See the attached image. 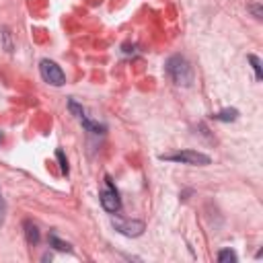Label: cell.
Instances as JSON below:
<instances>
[{
  "mask_svg": "<svg viewBox=\"0 0 263 263\" xmlns=\"http://www.w3.org/2000/svg\"><path fill=\"white\" fill-rule=\"evenodd\" d=\"M165 70H167V76H169L177 87H191L193 85V68L191 64L187 62V58L183 56H171L169 60H167L165 64Z\"/></svg>",
  "mask_w": 263,
  "mask_h": 263,
  "instance_id": "obj_1",
  "label": "cell"
},
{
  "mask_svg": "<svg viewBox=\"0 0 263 263\" xmlns=\"http://www.w3.org/2000/svg\"><path fill=\"white\" fill-rule=\"evenodd\" d=\"M220 263H237V253L233 249H222V251H218V257H216Z\"/></svg>",
  "mask_w": 263,
  "mask_h": 263,
  "instance_id": "obj_10",
  "label": "cell"
},
{
  "mask_svg": "<svg viewBox=\"0 0 263 263\" xmlns=\"http://www.w3.org/2000/svg\"><path fill=\"white\" fill-rule=\"evenodd\" d=\"M23 228H25V239H27V243H29V245H37V243H39V239H41L37 224H33L31 220H25V222H23Z\"/></svg>",
  "mask_w": 263,
  "mask_h": 263,
  "instance_id": "obj_6",
  "label": "cell"
},
{
  "mask_svg": "<svg viewBox=\"0 0 263 263\" xmlns=\"http://www.w3.org/2000/svg\"><path fill=\"white\" fill-rule=\"evenodd\" d=\"M48 240H49V247H54L56 251H62V253H72V245L66 243V240H62L56 233H51L48 237Z\"/></svg>",
  "mask_w": 263,
  "mask_h": 263,
  "instance_id": "obj_9",
  "label": "cell"
},
{
  "mask_svg": "<svg viewBox=\"0 0 263 263\" xmlns=\"http://www.w3.org/2000/svg\"><path fill=\"white\" fill-rule=\"evenodd\" d=\"M2 39H4V49L6 51H13V39H10L8 27H2Z\"/></svg>",
  "mask_w": 263,
  "mask_h": 263,
  "instance_id": "obj_14",
  "label": "cell"
},
{
  "mask_svg": "<svg viewBox=\"0 0 263 263\" xmlns=\"http://www.w3.org/2000/svg\"><path fill=\"white\" fill-rule=\"evenodd\" d=\"M111 226L118 230L120 235L123 237H130V239H136V237H140L144 230H146V224L142 222V220H132V218H121L115 214L111 218Z\"/></svg>",
  "mask_w": 263,
  "mask_h": 263,
  "instance_id": "obj_5",
  "label": "cell"
},
{
  "mask_svg": "<svg viewBox=\"0 0 263 263\" xmlns=\"http://www.w3.org/2000/svg\"><path fill=\"white\" fill-rule=\"evenodd\" d=\"M161 161H169V163H181V165H189V167H206L212 163L208 154L197 152V150H179L173 154H161Z\"/></svg>",
  "mask_w": 263,
  "mask_h": 263,
  "instance_id": "obj_2",
  "label": "cell"
},
{
  "mask_svg": "<svg viewBox=\"0 0 263 263\" xmlns=\"http://www.w3.org/2000/svg\"><path fill=\"white\" fill-rule=\"evenodd\" d=\"M39 74L41 78H44L48 85L51 87H62V85H66V74H64V70H62L54 60H41L39 62Z\"/></svg>",
  "mask_w": 263,
  "mask_h": 263,
  "instance_id": "obj_4",
  "label": "cell"
},
{
  "mask_svg": "<svg viewBox=\"0 0 263 263\" xmlns=\"http://www.w3.org/2000/svg\"><path fill=\"white\" fill-rule=\"evenodd\" d=\"M4 216H6V202H4V195H2V189H0V224L4 222Z\"/></svg>",
  "mask_w": 263,
  "mask_h": 263,
  "instance_id": "obj_15",
  "label": "cell"
},
{
  "mask_svg": "<svg viewBox=\"0 0 263 263\" xmlns=\"http://www.w3.org/2000/svg\"><path fill=\"white\" fill-rule=\"evenodd\" d=\"M0 144H2V132H0Z\"/></svg>",
  "mask_w": 263,
  "mask_h": 263,
  "instance_id": "obj_17",
  "label": "cell"
},
{
  "mask_svg": "<svg viewBox=\"0 0 263 263\" xmlns=\"http://www.w3.org/2000/svg\"><path fill=\"white\" fill-rule=\"evenodd\" d=\"M99 199H101V206L107 210L109 214H118L120 210H121L120 193H118V189H115V185H113V181H111V177H109V175L105 177V187L101 189Z\"/></svg>",
  "mask_w": 263,
  "mask_h": 263,
  "instance_id": "obj_3",
  "label": "cell"
},
{
  "mask_svg": "<svg viewBox=\"0 0 263 263\" xmlns=\"http://www.w3.org/2000/svg\"><path fill=\"white\" fill-rule=\"evenodd\" d=\"M56 156H58V161H60V169H62V173L64 175H68V161H66V156H64V152L62 150H56Z\"/></svg>",
  "mask_w": 263,
  "mask_h": 263,
  "instance_id": "obj_13",
  "label": "cell"
},
{
  "mask_svg": "<svg viewBox=\"0 0 263 263\" xmlns=\"http://www.w3.org/2000/svg\"><path fill=\"white\" fill-rule=\"evenodd\" d=\"M249 62H251V66H253V70H255V78L257 80H261L263 78V70H261V60L255 56V54H249V58H247Z\"/></svg>",
  "mask_w": 263,
  "mask_h": 263,
  "instance_id": "obj_12",
  "label": "cell"
},
{
  "mask_svg": "<svg viewBox=\"0 0 263 263\" xmlns=\"http://www.w3.org/2000/svg\"><path fill=\"white\" fill-rule=\"evenodd\" d=\"M249 10L255 15V19H259V21H261V15H263V13H261V6H259V4H251V6H249Z\"/></svg>",
  "mask_w": 263,
  "mask_h": 263,
  "instance_id": "obj_16",
  "label": "cell"
},
{
  "mask_svg": "<svg viewBox=\"0 0 263 263\" xmlns=\"http://www.w3.org/2000/svg\"><path fill=\"white\" fill-rule=\"evenodd\" d=\"M212 120H216V121H224V123H228V121H237V120H239V109H235V107H226V109H222V111L214 113V115H212Z\"/></svg>",
  "mask_w": 263,
  "mask_h": 263,
  "instance_id": "obj_7",
  "label": "cell"
},
{
  "mask_svg": "<svg viewBox=\"0 0 263 263\" xmlns=\"http://www.w3.org/2000/svg\"><path fill=\"white\" fill-rule=\"evenodd\" d=\"M80 123H82V128H85L87 132H91V134H95V136H101V134H105L107 132V128H105L103 123H99V121H93V120H89L87 115L80 120Z\"/></svg>",
  "mask_w": 263,
  "mask_h": 263,
  "instance_id": "obj_8",
  "label": "cell"
},
{
  "mask_svg": "<svg viewBox=\"0 0 263 263\" xmlns=\"http://www.w3.org/2000/svg\"><path fill=\"white\" fill-rule=\"evenodd\" d=\"M68 109H70V113L74 115V118H76L78 121H80V120L87 115V113H85V109H82V105H78L74 99H70V101H68Z\"/></svg>",
  "mask_w": 263,
  "mask_h": 263,
  "instance_id": "obj_11",
  "label": "cell"
}]
</instances>
